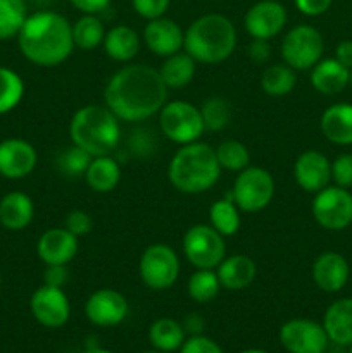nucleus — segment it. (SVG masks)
I'll use <instances>...</instances> for the list:
<instances>
[{"instance_id":"nucleus-19","label":"nucleus","mask_w":352,"mask_h":353,"mask_svg":"<svg viewBox=\"0 0 352 353\" xmlns=\"http://www.w3.org/2000/svg\"><path fill=\"white\" fill-rule=\"evenodd\" d=\"M79 238L64 226L50 228L37 241V254L45 265H68L78 255Z\"/></svg>"},{"instance_id":"nucleus-50","label":"nucleus","mask_w":352,"mask_h":353,"mask_svg":"<svg viewBox=\"0 0 352 353\" xmlns=\"http://www.w3.org/2000/svg\"><path fill=\"white\" fill-rule=\"evenodd\" d=\"M83 353H113V352L102 350V348H90V350H86V352H83Z\"/></svg>"},{"instance_id":"nucleus-13","label":"nucleus","mask_w":352,"mask_h":353,"mask_svg":"<svg viewBox=\"0 0 352 353\" xmlns=\"http://www.w3.org/2000/svg\"><path fill=\"white\" fill-rule=\"evenodd\" d=\"M289 12L278 0H259L248 7L244 16L245 31L251 38L269 40L278 37L286 26Z\"/></svg>"},{"instance_id":"nucleus-48","label":"nucleus","mask_w":352,"mask_h":353,"mask_svg":"<svg viewBox=\"0 0 352 353\" xmlns=\"http://www.w3.org/2000/svg\"><path fill=\"white\" fill-rule=\"evenodd\" d=\"M204 327H206V321H204V317L200 314L192 312L190 316L185 317V323H183L185 333H190L192 336H195V334H202Z\"/></svg>"},{"instance_id":"nucleus-42","label":"nucleus","mask_w":352,"mask_h":353,"mask_svg":"<svg viewBox=\"0 0 352 353\" xmlns=\"http://www.w3.org/2000/svg\"><path fill=\"white\" fill-rule=\"evenodd\" d=\"M130 148L135 155H138V157H147V155L154 154L155 150L154 134L147 130L133 131L130 137Z\"/></svg>"},{"instance_id":"nucleus-44","label":"nucleus","mask_w":352,"mask_h":353,"mask_svg":"<svg viewBox=\"0 0 352 353\" xmlns=\"http://www.w3.org/2000/svg\"><path fill=\"white\" fill-rule=\"evenodd\" d=\"M333 0H293L297 10L307 17H317L326 12Z\"/></svg>"},{"instance_id":"nucleus-36","label":"nucleus","mask_w":352,"mask_h":353,"mask_svg":"<svg viewBox=\"0 0 352 353\" xmlns=\"http://www.w3.org/2000/svg\"><path fill=\"white\" fill-rule=\"evenodd\" d=\"M24 97V81L16 71L0 65V116L10 112Z\"/></svg>"},{"instance_id":"nucleus-31","label":"nucleus","mask_w":352,"mask_h":353,"mask_svg":"<svg viewBox=\"0 0 352 353\" xmlns=\"http://www.w3.org/2000/svg\"><path fill=\"white\" fill-rule=\"evenodd\" d=\"M106 33V26L97 14H83L72 23V40L79 50L88 52L102 47Z\"/></svg>"},{"instance_id":"nucleus-51","label":"nucleus","mask_w":352,"mask_h":353,"mask_svg":"<svg viewBox=\"0 0 352 353\" xmlns=\"http://www.w3.org/2000/svg\"><path fill=\"white\" fill-rule=\"evenodd\" d=\"M240 353H268V352L257 350V348H251V350H245V352H240Z\"/></svg>"},{"instance_id":"nucleus-15","label":"nucleus","mask_w":352,"mask_h":353,"mask_svg":"<svg viewBox=\"0 0 352 353\" xmlns=\"http://www.w3.org/2000/svg\"><path fill=\"white\" fill-rule=\"evenodd\" d=\"M130 312V305L123 293L113 288H100L88 296L85 316L93 326L113 327L123 323Z\"/></svg>"},{"instance_id":"nucleus-46","label":"nucleus","mask_w":352,"mask_h":353,"mask_svg":"<svg viewBox=\"0 0 352 353\" xmlns=\"http://www.w3.org/2000/svg\"><path fill=\"white\" fill-rule=\"evenodd\" d=\"M248 57L257 64H264L271 57V45L269 40H261V38H252L248 43Z\"/></svg>"},{"instance_id":"nucleus-22","label":"nucleus","mask_w":352,"mask_h":353,"mask_svg":"<svg viewBox=\"0 0 352 353\" xmlns=\"http://www.w3.org/2000/svg\"><path fill=\"white\" fill-rule=\"evenodd\" d=\"M311 86L321 95H337L351 83V69L342 65L337 59H321L309 69Z\"/></svg>"},{"instance_id":"nucleus-39","label":"nucleus","mask_w":352,"mask_h":353,"mask_svg":"<svg viewBox=\"0 0 352 353\" xmlns=\"http://www.w3.org/2000/svg\"><path fill=\"white\" fill-rule=\"evenodd\" d=\"M169 6H171V0H131L133 10L145 21L166 16Z\"/></svg>"},{"instance_id":"nucleus-20","label":"nucleus","mask_w":352,"mask_h":353,"mask_svg":"<svg viewBox=\"0 0 352 353\" xmlns=\"http://www.w3.org/2000/svg\"><path fill=\"white\" fill-rule=\"evenodd\" d=\"M351 268L347 259L337 252H323L313 264V281L321 292L337 293L347 285Z\"/></svg>"},{"instance_id":"nucleus-32","label":"nucleus","mask_w":352,"mask_h":353,"mask_svg":"<svg viewBox=\"0 0 352 353\" xmlns=\"http://www.w3.org/2000/svg\"><path fill=\"white\" fill-rule=\"evenodd\" d=\"M242 210L238 209L237 203L233 202L231 195L228 193L224 199L216 200L213 205L209 207V221L211 226L217 231L219 234L226 236H235L240 230Z\"/></svg>"},{"instance_id":"nucleus-24","label":"nucleus","mask_w":352,"mask_h":353,"mask_svg":"<svg viewBox=\"0 0 352 353\" xmlns=\"http://www.w3.org/2000/svg\"><path fill=\"white\" fill-rule=\"evenodd\" d=\"M323 137L335 145H352V103H333L320 119Z\"/></svg>"},{"instance_id":"nucleus-27","label":"nucleus","mask_w":352,"mask_h":353,"mask_svg":"<svg viewBox=\"0 0 352 353\" xmlns=\"http://www.w3.org/2000/svg\"><path fill=\"white\" fill-rule=\"evenodd\" d=\"M83 178L92 192L110 193L121 181V164L113 155H99L92 159Z\"/></svg>"},{"instance_id":"nucleus-30","label":"nucleus","mask_w":352,"mask_h":353,"mask_svg":"<svg viewBox=\"0 0 352 353\" xmlns=\"http://www.w3.org/2000/svg\"><path fill=\"white\" fill-rule=\"evenodd\" d=\"M185 334L183 324L171 317H161L152 323L150 330H148V340L155 350L166 353L179 350L185 341Z\"/></svg>"},{"instance_id":"nucleus-3","label":"nucleus","mask_w":352,"mask_h":353,"mask_svg":"<svg viewBox=\"0 0 352 353\" xmlns=\"http://www.w3.org/2000/svg\"><path fill=\"white\" fill-rule=\"evenodd\" d=\"M221 171L214 147L199 140L175 152L168 165V179L179 193L199 195L219 181Z\"/></svg>"},{"instance_id":"nucleus-10","label":"nucleus","mask_w":352,"mask_h":353,"mask_svg":"<svg viewBox=\"0 0 352 353\" xmlns=\"http://www.w3.org/2000/svg\"><path fill=\"white\" fill-rule=\"evenodd\" d=\"M183 255L195 269H216L226 257L223 234L211 224H195L183 234Z\"/></svg>"},{"instance_id":"nucleus-11","label":"nucleus","mask_w":352,"mask_h":353,"mask_svg":"<svg viewBox=\"0 0 352 353\" xmlns=\"http://www.w3.org/2000/svg\"><path fill=\"white\" fill-rule=\"evenodd\" d=\"M314 221L328 231H342L352 223V193L342 186H330L314 193L311 207Z\"/></svg>"},{"instance_id":"nucleus-2","label":"nucleus","mask_w":352,"mask_h":353,"mask_svg":"<svg viewBox=\"0 0 352 353\" xmlns=\"http://www.w3.org/2000/svg\"><path fill=\"white\" fill-rule=\"evenodd\" d=\"M16 38L23 57L40 68L61 65L76 48L72 24L68 17L54 10L28 14Z\"/></svg>"},{"instance_id":"nucleus-18","label":"nucleus","mask_w":352,"mask_h":353,"mask_svg":"<svg viewBox=\"0 0 352 353\" xmlns=\"http://www.w3.org/2000/svg\"><path fill=\"white\" fill-rule=\"evenodd\" d=\"M293 179L307 193H317L331 181V162L317 150H306L295 159Z\"/></svg>"},{"instance_id":"nucleus-53","label":"nucleus","mask_w":352,"mask_h":353,"mask_svg":"<svg viewBox=\"0 0 352 353\" xmlns=\"http://www.w3.org/2000/svg\"><path fill=\"white\" fill-rule=\"evenodd\" d=\"M349 85L352 86V69H351V83H349Z\"/></svg>"},{"instance_id":"nucleus-6","label":"nucleus","mask_w":352,"mask_h":353,"mask_svg":"<svg viewBox=\"0 0 352 353\" xmlns=\"http://www.w3.org/2000/svg\"><path fill=\"white\" fill-rule=\"evenodd\" d=\"M157 116L162 134L179 147L199 141L206 131L200 109L186 100L166 102Z\"/></svg>"},{"instance_id":"nucleus-28","label":"nucleus","mask_w":352,"mask_h":353,"mask_svg":"<svg viewBox=\"0 0 352 353\" xmlns=\"http://www.w3.org/2000/svg\"><path fill=\"white\" fill-rule=\"evenodd\" d=\"M195 71L197 62L185 50L176 52V54L166 57L162 61L161 68H159V74H161L168 90L185 88L186 85L193 81Z\"/></svg>"},{"instance_id":"nucleus-29","label":"nucleus","mask_w":352,"mask_h":353,"mask_svg":"<svg viewBox=\"0 0 352 353\" xmlns=\"http://www.w3.org/2000/svg\"><path fill=\"white\" fill-rule=\"evenodd\" d=\"M297 85V71L285 62L268 65L261 74L262 92L273 99H282L290 95Z\"/></svg>"},{"instance_id":"nucleus-17","label":"nucleus","mask_w":352,"mask_h":353,"mask_svg":"<svg viewBox=\"0 0 352 353\" xmlns=\"http://www.w3.org/2000/svg\"><path fill=\"white\" fill-rule=\"evenodd\" d=\"M145 47L157 57H169L176 52L183 50V40H185V31L182 30L176 21L171 17H157V19L147 21L141 34Z\"/></svg>"},{"instance_id":"nucleus-40","label":"nucleus","mask_w":352,"mask_h":353,"mask_svg":"<svg viewBox=\"0 0 352 353\" xmlns=\"http://www.w3.org/2000/svg\"><path fill=\"white\" fill-rule=\"evenodd\" d=\"M64 228L69 231V233L75 234V236L83 238L93 230V219L88 212L76 209V210H71V212L66 216Z\"/></svg>"},{"instance_id":"nucleus-26","label":"nucleus","mask_w":352,"mask_h":353,"mask_svg":"<svg viewBox=\"0 0 352 353\" xmlns=\"http://www.w3.org/2000/svg\"><path fill=\"white\" fill-rule=\"evenodd\" d=\"M35 203L23 192H10L0 200V224L9 231H21L31 224Z\"/></svg>"},{"instance_id":"nucleus-47","label":"nucleus","mask_w":352,"mask_h":353,"mask_svg":"<svg viewBox=\"0 0 352 353\" xmlns=\"http://www.w3.org/2000/svg\"><path fill=\"white\" fill-rule=\"evenodd\" d=\"M110 2L113 0H69V3L81 14H97V16L109 9Z\"/></svg>"},{"instance_id":"nucleus-52","label":"nucleus","mask_w":352,"mask_h":353,"mask_svg":"<svg viewBox=\"0 0 352 353\" xmlns=\"http://www.w3.org/2000/svg\"><path fill=\"white\" fill-rule=\"evenodd\" d=\"M144 353H162V352H159V350H148V352H144Z\"/></svg>"},{"instance_id":"nucleus-55","label":"nucleus","mask_w":352,"mask_h":353,"mask_svg":"<svg viewBox=\"0 0 352 353\" xmlns=\"http://www.w3.org/2000/svg\"><path fill=\"white\" fill-rule=\"evenodd\" d=\"M0 286H2V274H0Z\"/></svg>"},{"instance_id":"nucleus-49","label":"nucleus","mask_w":352,"mask_h":353,"mask_svg":"<svg viewBox=\"0 0 352 353\" xmlns=\"http://www.w3.org/2000/svg\"><path fill=\"white\" fill-rule=\"evenodd\" d=\"M335 59L347 69H352V40H344L337 45Z\"/></svg>"},{"instance_id":"nucleus-9","label":"nucleus","mask_w":352,"mask_h":353,"mask_svg":"<svg viewBox=\"0 0 352 353\" xmlns=\"http://www.w3.org/2000/svg\"><path fill=\"white\" fill-rule=\"evenodd\" d=\"M179 268L178 254L168 243L148 245L138 261L141 283L154 292L173 288L179 278Z\"/></svg>"},{"instance_id":"nucleus-45","label":"nucleus","mask_w":352,"mask_h":353,"mask_svg":"<svg viewBox=\"0 0 352 353\" xmlns=\"http://www.w3.org/2000/svg\"><path fill=\"white\" fill-rule=\"evenodd\" d=\"M68 279H69L68 265H45L43 285L62 288V286L68 283Z\"/></svg>"},{"instance_id":"nucleus-33","label":"nucleus","mask_w":352,"mask_h":353,"mask_svg":"<svg viewBox=\"0 0 352 353\" xmlns=\"http://www.w3.org/2000/svg\"><path fill=\"white\" fill-rule=\"evenodd\" d=\"M188 296L197 303H209L219 295L221 283L216 269H195L186 283Z\"/></svg>"},{"instance_id":"nucleus-21","label":"nucleus","mask_w":352,"mask_h":353,"mask_svg":"<svg viewBox=\"0 0 352 353\" xmlns=\"http://www.w3.org/2000/svg\"><path fill=\"white\" fill-rule=\"evenodd\" d=\"M216 274L219 278L221 288L242 292L254 283L257 276V265L254 259L245 254L226 255L216 268Z\"/></svg>"},{"instance_id":"nucleus-4","label":"nucleus","mask_w":352,"mask_h":353,"mask_svg":"<svg viewBox=\"0 0 352 353\" xmlns=\"http://www.w3.org/2000/svg\"><path fill=\"white\" fill-rule=\"evenodd\" d=\"M238 43L237 28L226 16L217 12L197 17L185 30L183 50L197 64H221L231 57Z\"/></svg>"},{"instance_id":"nucleus-7","label":"nucleus","mask_w":352,"mask_h":353,"mask_svg":"<svg viewBox=\"0 0 352 353\" xmlns=\"http://www.w3.org/2000/svg\"><path fill=\"white\" fill-rule=\"evenodd\" d=\"M275 192L276 185L271 172L259 165H248L238 172L230 195L242 212L255 214L273 202Z\"/></svg>"},{"instance_id":"nucleus-54","label":"nucleus","mask_w":352,"mask_h":353,"mask_svg":"<svg viewBox=\"0 0 352 353\" xmlns=\"http://www.w3.org/2000/svg\"><path fill=\"white\" fill-rule=\"evenodd\" d=\"M349 353H352V345H351V347H349Z\"/></svg>"},{"instance_id":"nucleus-16","label":"nucleus","mask_w":352,"mask_h":353,"mask_svg":"<svg viewBox=\"0 0 352 353\" xmlns=\"http://www.w3.org/2000/svg\"><path fill=\"white\" fill-rule=\"evenodd\" d=\"M38 164L37 148L23 138H7L0 141V176L7 179H23Z\"/></svg>"},{"instance_id":"nucleus-38","label":"nucleus","mask_w":352,"mask_h":353,"mask_svg":"<svg viewBox=\"0 0 352 353\" xmlns=\"http://www.w3.org/2000/svg\"><path fill=\"white\" fill-rule=\"evenodd\" d=\"M92 159L93 157L88 152L71 145L57 155V168L61 174L68 176V178H79V176H85Z\"/></svg>"},{"instance_id":"nucleus-43","label":"nucleus","mask_w":352,"mask_h":353,"mask_svg":"<svg viewBox=\"0 0 352 353\" xmlns=\"http://www.w3.org/2000/svg\"><path fill=\"white\" fill-rule=\"evenodd\" d=\"M179 353H223L219 345L204 334H195L183 341Z\"/></svg>"},{"instance_id":"nucleus-25","label":"nucleus","mask_w":352,"mask_h":353,"mask_svg":"<svg viewBox=\"0 0 352 353\" xmlns=\"http://www.w3.org/2000/svg\"><path fill=\"white\" fill-rule=\"evenodd\" d=\"M323 327L328 340L338 347L352 345V296L335 300L326 309L323 317Z\"/></svg>"},{"instance_id":"nucleus-14","label":"nucleus","mask_w":352,"mask_h":353,"mask_svg":"<svg viewBox=\"0 0 352 353\" xmlns=\"http://www.w3.org/2000/svg\"><path fill=\"white\" fill-rule=\"evenodd\" d=\"M30 309L35 319L45 327L57 330L62 327L71 317V303L62 288L55 286H40L30 299Z\"/></svg>"},{"instance_id":"nucleus-1","label":"nucleus","mask_w":352,"mask_h":353,"mask_svg":"<svg viewBox=\"0 0 352 353\" xmlns=\"http://www.w3.org/2000/svg\"><path fill=\"white\" fill-rule=\"evenodd\" d=\"M168 102V86L159 69L147 64H126L117 69L104 90V103L121 123L138 124L150 119Z\"/></svg>"},{"instance_id":"nucleus-35","label":"nucleus","mask_w":352,"mask_h":353,"mask_svg":"<svg viewBox=\"0 0 352 353\" xmlns=\"http://www.w3.org/2000/svg\"><path fill=\"white\" fill-rule=\"evenodd\" d=\"M199 109L206 131H223L233 117V105L223 97H209Z\"/></svg>"},{"instance_id":"nucleus-5","label":"nucleus","mask_w":352,"mask_h":353,"mask_svg":"<svg viewBox=\"0 0 352 353\" xmlns=\"http://www.w3.org/2000/svg\"><path fill=\"white\" fill-rule=\"evenodd\" d=\"M71 143L92 157L113 155L121 141V121L104 103H88L72 114L69 123Z\"/></svg>"},{"instance_id":"nucleus-34","label":"nucleus","mask_w":352,"mask_h":353,"mask_svg":"<svg viewBox=\"0 0 352 353\" xmlns=\"http://www.w3.org/2000/svg\"><path fill=\"white\" fill-rule=\"evenodd\" d=\"M26 17L24 0H0V41L17 37Z\"/></svg>"},{"instance_id":"nucleus-37","label":"nucleus","mask_w":352,"mask_h":353,"mask_svg":"<svg viewBox=\"0 0 352 353\" xmlns=\"http://www.w3.org/2000/svg\"><path fill=\"white\" fill-rule=\"evenodd\" d=\"M214 150L223 171L240 172L251 165V152L242 141L224 140Z\"/></svg>"},{"instance_id":"nucleus-23","label":"nucleus","mask_w":352,"mask_h":353,"mask_svg":"<svg viewBox=\"0 0 352 353\" xmlns=\"http://www.w3.org/2000/svg\"><path fill=\"white\" fill-rule=\"evenodd\" d=\"M141 47V38L128 24H117L107 30L102 48L107 57L119 64H130L138 55Z\"/></svg>"},{"instance_id":"nucleus-12","label":"nucleus","mask_w":352,"mask_h":353,"mask_svg":"<svg viewBox=\"0 0 352 353\" xmlns=\"http://www.w3.org/2000/svg\"><path fill=\"white\" fill-rule=\"evenodd\" d=\"M280 343L290 353H324L330 340L323 324L311 319H290L280 330Z\"/></svg>"},{"instance_id":"nucleus-8","label":"nucleus","mask_w":352,"mask_h":353,"mask_svg":"<svg viewBox=\"0 0 352 353\" xmlns=\"http://www.w3.org/2000/svg\"><path fill=\"white\" fill-rule=\"evenodd\" d=\"M323 34L311 24H297L290 28L280 45L283 62L295 71H309L323 59Z\"/></svg>"},{"instance_id":"nucleus-41","label":"nucleus","mask_w":352,"mask_h":353,"mask_svg":"<svg viewBox=\"0 0 352 353\" xmlns=\"http://www.w3.org/2000/svg\"><path fill=\"white\" fill-rule=\"evenodd\" d=\"M331 179L342 188L352 186V154H342L331 162Z\"/></svg>"}]
</instances>
